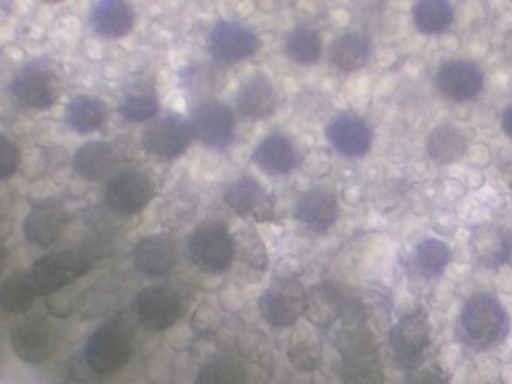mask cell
Listing matches in <instances>:
<instances>
[{
    "label": "cell",
    "mask_w": 512,
    "mask_h": 384,
    "mask_svg": "<svg viewBox=\"0 0 512 384\" xmlns=\"http://www.w3.org/2000/svg\"><path fill=\"white\" fill-rule=\"evenodd\" d=\"M473 260L485 269H497L508 263L511 233L494 224H482L470 234Z\"/></svg>",
    "instance_id": "20"
},
{
    "label": "cell",
    "mask_w": 512,
    "mask_h": 384,
    "mask_svg": "<svg viewBox=\"0 0 512 384\" xmlns=\"http://www.w3.org/2000/svg\"><path fill=\"white\" fill-rule=\"evenodd\" d=\"M137 321L151 332L169 329L184 314L181 294L166 285H152L140 291L136 299Z\"/></svg>",
    "instance_id": "10"
},
{
    "label": "cell",
    "mask_w": 512,
    "mask_h": 384,
    "mask_svg": "<svg viewBox=\"0 0 512 384\" xmlns=\"http://www.w3.org/2000/svg\"><path fill=\"white\" fill-rule=\"evenodd\" d=\"M58 330L43 315H29L11 330V345L26 363L38 365L49 360L58 348Z\"/></svg>",
    "instance_id": "8"
},
{
    "label": "cell",
    "mask_w": 512,
    "mask_h": 384,
    "mask_svg": "<svg viewBox=\"0 0 512 384\" xmlns=\"http://www.w3.org/2000/svg\"><path fill=\"white\" fill-rule=\"evenodd\" d=\"M413 23L424 35H440L451 27L454 8L446 0H421L412 9Z\"/></svg>",
    "instance_id": "30"
},
{
    "label": "cell",
    "mask_w": 512,
    "mask_h": 384,
    "mask_svg": "<svg viewBox=\"0 0 512 384\" xmlns=\"http://www.w3.org/2000/svg\"><path fill=\"white\" fill-rule=\"evenodd\" d=\"M191 263L206 273H223L235 260V240L220 222H205L188 237Z\"/></svg>",
    "instance_id": "5"
},
{
    "label": "cell",
    "mask_w": 512,
    "mask_h": 384,
    "mask_svg": "<svg viewBox=\"0 0 512 384\" xmlns=\"http://www.w3.org/2000/svg\"><path fill=\"white\" fill-rule=\"evenodd\" d=\"M284 51L298 65H313L322 56V39L313 27L296 26L286 36Z\"/></svg>",
    "instance_id": "31"
},
{
    "label": "cell",
    "mask_w": 512,
    "mask_h": 384,
    "mask_svg": "<svg viewBox=\"0 0 512 384\" xmlns=\"http://www.w3.org/2000/svg\"><path fill=\"white\" fill-rule=\"evenodd\" d=\"M70 222L67 210L58 203L37 204L23 222L26 240L37 248H49Z\"/></svg>",
    "instance_id": "17"
},
{
    "label": "cell",
    "mask_w": 512,
    "mask_h": 384,
    "mask_svg": "<svg viewBox=\"0 0 512 384\" xmlns=\"http://www.w3.org/2000/svg\"><path fill=\"white\" fill-rule=\"evenodd\" d=\"M133 260L140 273L149 278H160L178 263V248L170 237L148 236L137 243Z\"/></svg>",
    "instance_id": "18"
},
{
    "label": "cell",
    "mask_w": 512,
    "mask_h": 384,
    "mask_svg": "<svg viewBox=\"0 0 512 384\" xmlns=\"http://www.w3.org/2000/svg\"><path fill=\"white\" fill-rule=\"evenodd\" d=\"M193 137L191 125L176 114H166L154 120L142 135L146 152L158 159H176L184 155Z\"/></svg>",
    "instance_id": "13"
},
{
    "label": "cell",
    "mask_w": 512,
    "mask_h": 384,
    "mask_svg": "<svg viewBox=\"0 0 512 384\" xmlns=\"http://www.w3.org/2000/svg\"><path fill=\"white\" fill-rule=\"evenodd\" d=\"M253 161L260 170L271 176H284L298 167L299 155L287 135L275 132L260 141L254 150Z\"/></svg>",
    "instance_id": "23"
},
{
    "label": "cell",
    "mask_w": 512,
    "mask_h": 384,
    "mask_svg": "<svg viewBox=\"0 0 512 384\" xmlns=\"http://www.w3.org/2000/svg\"><path fill=\"white\" fill-rule=\"evenodd\" d=\"M346 327L341 335V384H385V372L379 347L365 327L362 306L344 317Z\"/></svg>",
    "instance_id": "1"
},
{
    "label": "cell",
    "mask_w": 512,
    "mask_h": 384,
    "mask_svg": "<svg viewBox=\"0 0 512 384\" xmlns=\"http://www.w3.org/2000/svg\"><path fill=\"white\" fill-rule=\"evenodd\" d=\"M337 215V197L329 189H310L296 204V218L314 233H326L337 221Z\"/></svg>",
    "instance_id": "21"
},
{
    "label": "cell",
    "mask_w": 512,
    "mask_h": 384,
    "mask_svg": "<svg viewBox=\"0 0 512 384\" xmlns=\"http://www.w3.org/2000/svg\"><path fill=\"white\" fill-rule=\"evenodd\" d=\"M352 300L347 299L346 294L341 291L334 282H323L316 285L307 293V314L308 320L319 327H329L346 315Z\"/></svg>",
    "instance_id": "22"
},
{
    "label": "cell",
    "mask_w": 512,
    "mask_h": 384,
    "mask_svg": "<svg viewBox=\"0 0 512 384\" xmlns=\"http://www.w3.org/2000/svg\"><path fill=\"white\" fill-rule=\"evenodd\" d=\"M116 153L107 141H91L74 155V170L86 180H101L113 170Z\"/></svg>",
    "instance_id": "26"
},
{
    "label": "cell",
    "mask_w": 512,
    "mask_h": 384,
    "mask_svg": "<svg viewBox=\"0 0 512 384\" xmlns=\"http://www.w3.org/2000/svg\"><path fill=\"white\" fill-rule=\"evenodd\" d=\"M478 384H505V381H503L502 375L499 372L497 374L487 372V374L479 378Z\"/></svg>",
    "instance_id": "41"
},
{
    "label": "cell",
    "mask_w": 512,
    "mask_h": 384,
    "mask_svg": "<svg viewBox=\"0 0 512 384\" xmlns=\"http://www.w3.org/2000/svg\"><path fill=\"white\" fill-rule=\"evenodd\" d=\"M502 128L503 131L506 132L509 138H512V104L506 107V110L503 111L502 116Z\"/></svg>",
    "instance_id": "40"
},
{
    "label": "cell",
    "mask_w": 512,
    "mask_h": 384,
    "mask_svg": "<svg viewBox=\"0 0 512 384\" xmlns=\"http://www.w3.org/2000/svg\"><path fill=\"white\" fill-rule=\"evenodd\" d=\"M158 108L160 104L154 93L133 92L122 99L119 113L128 122H146L157 116Z\"/></svg>",
    "instance_id": "35"
},
{
    "label": "cell",
    "mask_w": 512,
    "mask_h": 384,
    "mask_svg": "<svg viewBox=\"0 0 512 384\" xmlns=\"http://www.w3.org/2000/svg\"><path fill=\"white\" fill-rule=\"evenodd\" d=\"M277 104V90L266 75H251L239 86L236 107L245 119H268L277 110Z\"/></svg>",
    "instance_id": "19"
},
{
    "label": "cell",
    "mask_w": 512,
    "mask_h": 384,
    "mask_svg": "<svg viewBox=\"0 0 512 384\" xmlns=\"http://www.w3.org/2000/svg\"><path fill=\"white\" fill-rule=\"evenodd\" d=\"M107 375L92 368L85 354L65 360L56 369L53 384H104Z\"/></svg>",
    "instance_id": "34"
},
{
    "label": "cell",
    "mask_w": 512,
    "mask_h": 384,
    "mask_svg": "<svg viewBox=\"0 0 512 384\" xmlns=\"http://www.w3.org/2000/svg\"><path fill=\"white\" fill-rule=\"evenodd\" d=\"M133 351L130 335L121 326L107 323L91 333L83 354L92 368L110 375L130 362Z\"/></svg>",
    "instance_id": "7"
},
{
    "label": "cell",
    "mask_w": 512,
    "mask_h": 384,
    "mask_svg": "<svg viewBox=\"0 0 512 384\" xmlns=\"http://www.w3.org/2000/svg\"><path fill=\"white\" fill-rule=\"evenodd\" d=\"M61 77L58 71L43 60H34L23 66L11 81L14 98L28 108L49 110L61 95Z\"/></svg>",
    "instance_id": "6"
},
{
    "label": "cell",
    "mask_w": 512,
    "mask_h": 384,
    "mask_svg": "<svg viewBox=\"0 0 512 384\" xmlns=\"http://www.w3.org/2000/svg\"><path fill=\"white\" fill-rule=\"evenodd\" d=\"M65 119L77 134H91L106 122L107 107L103 101L92 96H77L67 105Z\"/></svg>",
    "instance_id": "29"
},
{
    "label": "cell",
    "mask_w": 512,
    "mask_h": 384,
    "mask_svg": "<svg viewBox=\"0 0 512 384\" xmlns=\"http://www.w3.org/2000/svg\"><path fill=\"white\" fill-rule=\"evenodd\" d=\"M91 266L88 252L64 249L35 261L31 269L26 270L25 276L35 296H52L88 273Z\"/></svg>",
    "instance_id": "3"
},
{
    "label": "cell",
    "mask_w": 512,
    "mask_h": 384,
    "mask_svg": "<svg viewBox=\"0 0 512 384\" xmlns=\"http://www.w3.org/2000/svg\"><path fill=\"white\" fill-rule=\"evenodd\" d=\"M0 143H2V146H0V179L8 180L16 174L20 161H22V155H20L17 144L10 140L7 135L2 134Z\"/></svg>",
    "instance_id": "37"
},
{
    "label": "cell",
    "mask_w": 512,
    "mask_h": 384,
    "mask_svg": "<svg viewBox=\"0 0 512 384\" xmlns=\"http://www.w3.org/2000/svg\"><path fill=\"white\" fill-rule=\"evenodd\" d=\"M224 201L239 216H263L271 210L265 189L251 177H241L230 183L224 191Z\"/></svg>",
    "instance_id": "25"
},
{
    "label": "cell",
    "mask_w": 512,
    "mask_h": 384,
    "mask_svg": "<svg viewBox=\"0 0 512 384\" xmlns=\"http://www.w3.org/2000/svg\"><path fill=\"white\" fill-rule=\"evenodd\" d=\"M190 125L194 137L209 149H227L235 137V114L223 102L209 101L197 105L191 114Z\"/></svg>",
    "instance_id": "11"
},
{
    "label": "cell",
    "mask_w": 512,
    "mask_h": 384,
    "mask_svg": "<svg viewBox=\"0 0 512 384\" xmlns=\"http://www.w3.org/2000/svg\"><path fill=\"white\" fill-rule=\"evenodd\" d=\"M467 150V140L454 125L437 126L427 138V153L437 164L448 165L463 158Z\"/></svg>",
    "instance_id": "28"
},
{
    "label": "cell",
    "mask_w": 512,
    "mask_h": 384,
    "mask_svg": "<svg viewBox=\"0 0 512 384\" xmlns=\"http://www.w3.org/2000/svg\"><path fill=\"white\" fill-rule=\"evenodd\" d=\"M259 308L271 326H292L305 314L307 291L298 279H278L260 297Z\"/></svg>",
    "instance_id": "9"
},
{
    "label": "cell",
    "mask_w": 512,
    "mask_h": 384,
    "mask_svg": "<svg viewBox=\"0 0 512 384\" xmlns=\"http://www.w3.org/2000/svg\"><path fill=\"white\" fill-rule=\"evenodd\" d=\"M404 384H452L448 375L436 365L425 363L415 371L407 372Z\"/></svg>",
    "instance_id": "39"
},
{
    "label": "cell",
    "mask_w": 512,
    "mask_h": 384,
    "mask_svg": "<svg viewBox=\"0 0 512 384\" xmlns=\"http://www.w3.org/2000/svg\"><path fill=\"white\" fill-rule=\"evenodd\" d=\"M326 137L335 150L347 158H361L370 152L373 132L368 123L355 113L338 114L326 128Z\"/></svg>",
    "instance_id": "16"
},
{
    "label": "cell",
    "mask_w": 512,
    "mask_h": 384,
    "mask_svg": "<svg viewBox=\"0 0 512 384\" xmlns=\"http://www.w3.org/2000/svg\"><path fill=\"white\" fill-rule=\"evenodd\" d=\"M509 186H511V189H512V174H511V177H509Z\"/></svg>",
    "instance_id": "44"
},
{
    "label": "cell",
    "mask_w": 512,
    "mask_h": 384,
    "mask_svg": "<svg viewBox=\"0 0 512 384\" xmlns=\"http://www.w3.org/2000/svg\"><path fill=\"white\" fill-rule=\"evenodd\" d=\"M290 362L299 369V371H313L317 368L320 360L319 347L313 342H301L290 351Z\"/></svg>",
    "instance_id": "38"
},
{
    "label": "cell",
    "mask_w": 512,
    "mask_h": 384,
    "mask_svg": "<svg viewBox=\"0 0 512 384\" xmlns=\"http://www.w3.org/2000/svg\"><path fill=\"white\" fill-rule=\"evenodd\" d=\"M506 51H508L509 59H512V33L509 35L508 44H506Z\"/></svg>",
    "instance_id": "42"
},
{
    "label": "cell",
    "mask_w": 512,
    "mask_h": 384,
    "mask_svg": "<svg viewBox=\"0 0 512 384\" xmlns=\"http://www.w3.org/2000/svg\"><path fill=\"white\" fill-rule=\"evenodd\" d=\"M154 197L151 180L137 170L119 171L107 183L104 201L112 212L131 216L142 212Z\"/></svg>",
    "instance_id": "12"
},
{
    "label": "cell",
    "mask_w": 512,
    "mask_h": 384,
    "mask_svg": "<svg viewBox=\"0 0 512 384\" xmlns=\"http://www.w3.org/2000/svg\"><path fill=\"white\" fill-rule=\"evenodd\" d=\"M508 264L512 267V233H511V246H509Z\"/></svg>",
    "instance_id": "43"
},
{
    "label": "cell",
    "mask_w": 512,
    "mask_h": 384,
    "mask_svg": "<svg viewBox=\"0 0 512 384\" xmlns=\"http://www.w3.org/2000/svg\"><path fill=\"white\" fill-rule=\"evenodd\" d=\"M134 9L122 0H103L95 3L91 11V23L95 32L104 38L116 39L133 30Z\"/></svg>",
    "instance_id": "24"
},
{
    "label": "cell",
    "mask_w": 512,
    "mask_h": 384,
    "mask_svg": "<svg viewBox=\"0 0 512 384\" xmlns=\"http://www.w3.org/2000/svg\"><path fill=\"white\" fill-rule=\"evenodd\" d=\"M415 266L424 278H436L451 261V249L439 239H424L415 248Z\"/></svg>",
    "instance_id": "33"
},
{
    "label": "cell",
    "mask_w": 512,
    "mask_h": 384,
    "mask_svg": "<svg viewBox=\"0 0 512 384\" xmlns=\"http://www.w3.org/2000/svg\"><path fill=\"white\" fill-rule=\"evenodd\" d=\"M259 47V36L238 21H220L209 36V50L220 62H241L253 56Z\"/></svg>",
    "instance_id": "15"
},
{
    "label": "cell",
    "mask_w": 512,
    "mask_h": 384,
    "mask_svg": "<svg viewBox=\"0 0 512 384\" xmlns=\"http://www.w3.org/2000/svg\"><path fill=\"white\" fill-rule=\"evenodd\" d=\"M194 384H244L241 363L233 359L209 363L199 372Z\"/></svg>",
    "instance_id": "36"
},
{
    "label": "cell",
    "mask_w": 512,
    "mask_h": 384,
    "mask_svg": "<svg viewBox=\"0 0 512 384\" xmlns=\"http://www.w3.org/2000/svg\"><path fill=\"white\" fill-rule=\"evenodd\" d=\"M509 317L500 300L490 293H476L466 300L457 323V336L475 351L490 350L505 341Z\"/></svg>",
    "instance_id": "2"
},
{
    "label": "cell",
    "mask_w": 512,
    "mask_h": 384,
    "mask_svg": "<svg viewBox=\"0 0 512 384\" xmlns=\"http://www.w3.org/2000/svg\"><path fill=\"white\" fill-rule=\"evenodd\" d=\"M34 290L26 279L25 272L8 276L0 287V305L8 314H25L34 305Z\"/></svg>",
    "instance_id": "32"
},
{
    "label": "cell",
    "mask_w": 512,
    "mask_h": 384,
    "mask_svg": "<svg viewBox=\"0 0 512 384\" xmlns=\"http://www.w3.org/2000/svg\"><path fill=\"white\" fill-rule=\"evenodd\" d=\"M434 81L445 98L454 102H467L481 93L484 87V72L470 60H448L439 66Z\"/></svg>",
    "instance_id": "14"
},
{
    "label": "cell",
    "mask_w": 512,
    "mask_h": 384,
    "mask_svg": "<svg viewBox=\"0 0 512 384\" xmlns=\"http://www.w3.org/2000/svg\"><path fill=\"white\" fill-rule=\"evenodd\" d=\"M431 344L430 321L422 308L406 312L389 329L388 348L395 365L412 372L425 365Z\"/></svg>",
    "instance_id": "4"
},
{
    "label": "cell",
    "mask_w": 512,
    "mask_h": 384,
    "mask_svg": "<svg viewBox=\"0 0 512 384\" xmlns=\"http://www.w3.org/2000/svg\"><path fill=\"white\" fill-rule=\"evenodd\" d=\"M329 57L332 65L340 71H358L367 65L370 57V42L361 33H344L332 42Z\"/></svg>",
    "instance_id": "27"
}]
</instances>
